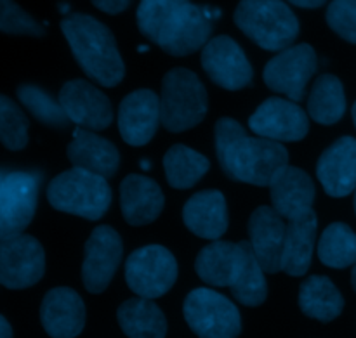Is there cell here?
Masks as SVG:
<instances>
[{
    "label": "cell",
    "mask_w": 356,
    "mask_h": 338,
    "mask_svg": "<svg viewBox=\"0 0 356 338\" xmlns=\"http://www.w3.org/2000/svg\"><path fill=\"white\" fill-rule=\"evenodd\" d=\"M94 7L106 14H120L129 7L127 0H96L92 2Z\"/></svg>",
    "instance_id": "36"
},
{
    "label": "cell",
    "mask_w": 356,
    "mask_h": 338,
    "mask_svg": "<svg viewBox=\"0 0 356 338\" xmlns=\"http://www.w3.org/2000/svg\"><path fill=\"white\" fill-rule=\"evenodd\" d=\"M40 321L49 337H79L86 326V305L82 297L73 288H52L42 301Z\"/></svg>",
    "instance_id": "17"
},
{
    "label": "cell",
    "mask_w": 356,
    "mask_h": 338,
    "mask_svg": "<svg viewBox=\"0 0 356 338\" xmlns=\"http://www.w3.org/2000/svg\"><path fill=\"white\" fill-rule=\"evenodd\" d=\"M327 24L341 38L356 44V0H334L325 14Z\"/></svg>",
    "instance_id": "35"
},
{
    "label": "cell",
    "mask_w": 356,
    "mask_h": 338,
    "mask_svg": "<svg viewBox=\"0 0 356 338\" xmlns=\"http://www.w3.org/2000/svg\"><path fill=\"white\" fill-rule=\"evenodd\" d=\"M58 7H59V9H61V10H59V12L66 14V16H70V14H72V12H70V9H72V6H70V3H66V2H59V3H58Z\"/></svg>",
    "instance_id": "39"
},
{
    "label": "cell",
    "mask_w": 356,
    "mask_h": 338,
    "mask_svg": "<svg viewBox=\"0 0 356 338\" xmlns=\"http://www.w3.org/2000/svg\"><path fill=\"white\" fill-rule=\"evenodd\" d=\"M163 193L159 184L146 176L131 174L120 184V208L131 226L152 224L163 210Z\"/></svg>",
    "instance_id": "22"
},
{
    "label": "cell",
    "mask_w": 356,
    "mask_h": 338,
    "mask_svg": "<svg viewBox=\"0 0 356 338\" xmlns=\"http://www.w3.org/2000/svg\"><path fill=\"white\" fill-rule=\"evenodd\" d=\"M183 312L198 338H236L242 333V318L236 305L212 288L190 291Z\"/></svg>",
    "instance_id": "7"
},
{
    "label": "cell",
    "mask_w": 356,
    "mask_h": 338,
    "mask_svg": "<svg viewBox=\"0 0 356 338\" xmlns=\"http://www.w3.org/2000/svg\"><path fill=\"white\" fill-rule=\"evenodd\" d=\"M243 245L232 242H212L204 246L195 260V271L211 287L232 288L243 266Z\"/></svg>",
    "instance_id": "23"
},
{
    "label": "cell",
    "mask_w": 356,
    "mask_h": 338,
    "mask_svg": "<svg viewBox=\"0 0 356 338\" xmlns=\"http://www.w3.org/2000/svg\"><path fill=\"white\" fill-rule=\"evenodd\" d=\"M216 155L221 170L232 180L271 186L289 167V151L280 142L254 137L233 118H219L214 127Z\"/></svg>",
    "instance_id": "1"
},
{
    "label": "cell",
    "mask_w": 356,
    "mask_h": 338,
    "mask_svg": "<svg viewBox=\"0 0 356 338\" xmlns=\"http://www.w3.org/2000/svg\"><path fill=\"white\" fill-rule=\"evenodd\" d=\"M351 285H353V288L356 291V266L353 267V273H351Z\"/></svg>",
    "instance_id": "41"
},
{
    "label": "cell",
    "mask_w": 356,
    "mask_h": 338,
    "mask_svg": "<svg viewBox=\"0 0 356 338\" xmlns=\"http://www.w3.org/2000/svg\"><path fill=\"white\" fill-rule=\"evenodd\" d=\"M308 113L320 125H334L346 113L343 82L334 75H320L308 97Z\"/></svg>",
    "instance_id": "28"
},
{
    "label": "cell",
    "mask_w": 356,
    "mask_h": 338,
    "mask_svg": "<svg viewBox=\"0 0 356 338\" xmlns=\"http://www.w3.org/2000/svg\"><path fill=\"white\" fill-rule=\"evenodd\" d=\"M162 124L160 97L149 89L127 94L118 108V130L129 146L148 144Z\"/></svg>",
    "instance_id": "16"
},
{
    "label": "cell",
    "mask_w": 356,
    "mask_h": 338,
    "mask_svg": "<svg viewBox=\"0 0 356 338\" xmlns=\"http://www.w3.org/2000/svg\"><path fill=\"white\" fill-rule=\"evenodd\" d=\"M61 30L80 68L103 87H117L125 76V62L113 33L96 17L72 12L61 21Z\"/></svg>",
    "instance_id": "3"
},
{
    "label": "cell",
    "mask_w": 356,
    "mask_h": 338,
    "mask_svg": "<svg viewBox=\"0 0 356 338\" xmlns=\"http://www.w3.org/2000/svg\"><path fill=\"white\" fill-rule=\"evenodd\" d=\"M17 99L21 101L24 108L37 118L40 124L47 125V127L63 128L70 124V118L66 117L65 110L56 101L54 97L49 96L45 90L40 87L30 85V83H23L17 87Z\"/></svg>",
    "instance_id": "32"
},
{
    "label": "cell",
    "mask_w": 356,
    "mask_h": 338,
    "mask_svg": "<svg viewBox=\"0 0 356 338\" xmlns=\"http://www.w3.org/2000/svg\"><path fill=\"white\" fill-rule=\"evenodd\" d=\"M316 65L318 58L312 45H292L268 61L263 71L264 83L273 92L285 94L292 103H301L305 99L306 85L315 75Z\"/></svg>",
    "instance_id": "10"
},
{
    "label": "cell",
    "mask_w": 356,
    "mask_h": 338,
    "mask_svg": "<svg viewBox=\"0 0 356 338\" xmlns=\"http://www.w3.org/2000/svg\"><path fill=\"white\" fill-rule=\"evenodd\" d=\"M177 280V260L165 246L146 245L134 250L125 262V281L138 297H163Z\"/></svg>",
    "instance_id": "9"
},
{
    "label": "cell",
    "mask_w": 356,
    "mask_h": 338,
    "mask_svg": "<svg viewBox=\"0 0 356 338\" xmlns=\"http://www.w3.org/2000/svg\"><path fill=\"white\" fill-rule=\"evenodd\" d=\"M66 155L73 169L87 170L104 179L113 177L120 165V153L113 142L80 127L73 132V141L68 144Z\"/></svg>",
    "instance_id": "20"
},
{
    "label": "cell",
    "mask_w": 356,
    "mask_h": 338,
    "mask_svg": "<svg viewBox=\"0 0 356 338\" xmlns=\"http://www.w3.org/2000/svg\"><path fill=\"white\" fill-rule=\"evenodd\" d=\"M141 169L143 170H149V169H152V165H149L148 160H141Z\"/></svg>",
    "instance_id": "40"
},
{
    "label": "cell",
    "mask_w": 356,
    "mask_h": 338,
    "mask_svg": "<svg viewBox=\"0 0 356 338\" xmlns=\"http://www.w3.org/2000/svg\"><path fill=\"white\" fill-rule=\"evenodd\" d=\"M299 307L308 318L330 323L343 312L344 298L330 278L309 276L299 290Z\"/></svg>",
    "instance_id": "27"
},
{
    "label": "cell",
    "mask_w": 356,
    "mask_h": 338,
    "mask_svg": "<svg viewBox=\"0 0 356 338\" xmlns=\"http://www.w3.org/2000/svg\"><path fill=\"white\" fill-rule=\"evenodd\" d=\"M355 212H356V191H355Z\"/></svg>",
    "instance_id": "44"
},
{
    "label": "cell",
    "mask_w": 356,
    "mask_h": 338,
    "mask_svg": "<svg viewBox=\"0 0 356 338\" xmlns=\"http://www.w3.org/2000/svg\"><path fill=\"white\" fill-rule=\"evenodd\" d=\"M47 200L56 210L97 221L108 212L113 194L104 177L82 169H70L51 180Z\"/></svg>",
    "instance_id": "5"
},
{
    "label": "cell",
    "mask_w": 356,
    "mask_h": 338,
    "mask_svg": "<svg viewBox=\"0 0 356 338\" xmlns=\"http://www.w3.org/2000/svg\"><path fill=\"white\" fill-rule=\"evenodd\" d=\"M58 101L70 121L80 128L99 132L110 127L113 121V110L108 96L87 80L76 78L66 82L59 90Z\"/></svg>",
    "instance_id": "15"
},
{
    "label": "cell",
    "mask_w": 356,
    "mask_h": 338,
    "mask_svg": "<svg viewBox=\"0 0 356 338\" xmlns=\"http://www.w3.org/2000/svg\"><path fill=\"white\" fill-rule=\"evenodd\" d=\"M209 97L202 80L191 69L174 68L165 73L160 92L162 125L169 132H184L202 124Z\"/></svg>",
    "instance_id": "6"
},
{
    "label": "cell",
    "mask_w": 356,
    "mask_h": 338,
    "mask_svg": "<svg viewBox=\"0 0 356 338\" xmlns=\"http://www.w3.org/2000/svg\"><path fill=\"white\" fill-rule=\"evenodd\" d=\"M45 253L33 236L21 235L0 243V283L9 290H24L44 278Z\"/></svg>",
    "instance_id": "12"
},
{
    "label": "cell",
    "mask_w": 356,
    "mask_h": 338,
    "mask_svg": "<svg viewBox=\"0 0 356 338\" xmlns=\"http://www.w3.org/2000/svg\"><path fill=\"white\" fill-rule=\"evenodd\" d=\"M243 252V266L240 271L238 278H236L235 285L232 290L233 297L240 302V304L247 305V307H257V305L264 304L268 297V283L264 278V269L261 267L259 260L254 255V250L250 246V242H242Z\"/></svg>",
    "instance_id": "31"
},
{
    "label": "cell",
    "mask_w": 356,
    "mask_h": 338,
    "mask_svg": "<svg viewBox=\"0 0 356 338\" xmlns=\"http://www.w3.org/2000/svg\"><path fill=\"white\" fill-rule=\"evenodd\" d=\"M323 0H294L292 6L302 7V9H318V7L323 6Z\"/></svg>",
    "instance_id": "37"
},
{
    "label": "cell",
    "mask_w": 356,
    "mask_h": 338,
    "mask_svg": "<svg viewBox=\"0 0 356 338\" xmlns=\"http://www.w3.org/2000/svg\"><path fill=\"white\" fill-rule=\"evenodd\" d=\"M184 226L195 236L219 242L228 231V208L226 198L218 189H205L195 193L183 208Z\"/></svg>",
    "instance_id": "21"
},
{
    "label": "cell",
    "mask_w": 356,
    "mask_h": 338,
    "mask_svg": "<svg viewBox=\"0 0 356 338\" xmlns=\"http://www.w3.org/2000/svg\"><path fill=\"white\" fill-rule=\"evenodd\" d=\"M318 257L332 269L356 266V233L344 222L330 224L320 236Z\"/></svg>",
    "instance_id": "30"
},
{
    "label": "cell",
    "mask_w": 356,
    "mask_h": 338,
    "mask_svg": "<svg viewBox=\"0 0 356 338\" xmlns=\"http://www.w3.org/2000/svg\"><path fill=\"white\" fill-rule=\"evenodd\" d=\"M316 228H318V219L315 210H309L289 221L284 255H282V271L285 274L301 278L308 273L312 266L313 248H315Z\"/></svg>",
    "instance_id": "25"
},
{
    "label": "cell",
    "mask_w": 356,
    "mask_h": 338,
    "mask_svg": "<svg viewBox=\"0 0 356 338\" xmlns=\"http://www.w3.org/2000/svg\"><path fill=\"white\" fill-rule=\"evenodd\" d=\"M271 203L275 212L282 219L299 217L306 212L313 210L315 201V184L305 170L291 167L282 170L277 179L270 186Z\"/></svg>",
    "instance_id": "24"
},
{
    "label": "cell",
    "mask_w": 356,
    "mask_h": 338,
    "mask_svg": "<svg viewBox=\"0 0 356 338\" xmlns=\"http://www.w3.org/2000/svg\"><path fill=\"white\" fill-rule=\"evenodd\" d=\"M0 139L10 151H19L28 144V118L6 96H0Z\"/></svg>",
    "instance_id": "33"
},
{
    "label": "cell",
    "mask_w": 356,
    "mask_h": 338,
    "mask_svg": "<svg viewBox=\"0 0 356 338\" xmlns=\"http://www.w3.org/2000/svg\"><path fill=\"white\" fill-rule=\"evenodd\" d=\"M200 61L209 78L222 89L240 90L252 83V65L242 47L228 35L211 38L202 49Z\"/></svg>",
    "instance_id": "13"
},
{
    "label": "cell",
    "mask_w": 356,
    "mask_h": 338,
    "mask_svg": "<svg viewBox=\"0 0 356 338\" xmlns=\"http://www.w3.org/2000/svg\"><path fill=\"white\" fill-rule=\"evenodd\" d=\"M138 51H141V52H146V51H148V45H139V47H138Z\"/></svg>",
    "instance_id": "43"
},
{
    "label": "cell",
    "mask_w": 356,
    "mask_h": 338,
    "mask_svg": "<svg viewBox=\"0 0 356 338\" xmlns=\"http://www.w3.org/2000/svg\"><path fill=\"white\" fill-rule=\"evenodd\" d=\"M118 325L129 338H165L167 319L148 298H129L117 311Z\"/></svg>",
    "instance_id": "26"
},
{
    "label": "cell",
    "mask_w": 356,
    "mask_h": 338,
    "mask_svg": "<svg viewBox=\"0 0 356 338\" xmlns=\"http://www.w3.org/2000/svg\"><path fill=\"white\" fill-rule=\"evenodd\" d=\"M136 19L139 31L174 58L204 49L212 33V21L204 7L186 0H145Z\"/></svg>",
    "instance_id": "2"
},
{
    "label": "cell",
    "mask_w": 356,
    "mask_h": 338,
    "mask_svg": "<svg viewBox=\"0 0 356 338\" xmlns=\"http://www.w3.org/2000/svg\"><path fill=\"white\" fill-rule=\"evenodd\" d=\"M316 177L332 198H344L356 191V139L344 135L330 144L320 155Z\"/></svg>",
    "instance_id": "18"
},
{
    "label": "cell",
    "mask_w": 356,
    "mask_h": 338,
    "mask_svg": "<svg viewBox=\"0 0 356 338\" xmlns=\"http://www.w3.org/2000/svg\"><path fill=\"white\" fill-rule=\"evenodd\" d=\"M285 233H287V226L273 207H259L250 215V246L264 273L275 274L282 271Z\"/></svg>",
    "instance_id": "19"
},
{
    "label": "cell",
    "mask_w": 356,
    "mask_h": 338,
    "mask_svg": "<svg viewBox=\"0 0 356 338\" xmlns=\"http://www.w3.org/2000/svg\"><path fill=\"white\" fill-rule=\"evenodd\" d=\"M0 338H14L13 328H10L9 321L6 318H0Z\"/></svg>",
    "instance_id": "38"
},
{
    "label": "cell",
    "mask_w": 356,
    "mask_h": 338,
    "mask_svg": "<svg viewBox=\"0 0 356 338\" xmlns=\"http://www.w3.org/2000/svg\"><path fill=\"white\" fill-rule=\"evenodd\" d=\"M211 169V162L202 153L184 144H174L163 156L167 183L174 189H190Z\"/></svg>",
    "instance_id": "29"
},
{
    "label": "cell",
    "mask_w": 356,
    "mask_h": 338,
    "mask_svg": "<svg viewBox=\"0 0 356 338\" xmlns=\"http://www.w3.org/2000/svg\"><path fill=\"white\" fill-rule=\"evenodd\" d=\"M124 255L122 238L110 226H97L83 250L82 281L89 294H103L113 280Z\"/></svg>",
    "instance_id": "11"
},
{
    "label": "cell",
    "mask_w": 356,
    "mask_h": 338,
    "mask_svg": "<svg viewBox=\"0 0 356 338\" xmlns=\"http://www.w3.org/2000/svg\"><path fill=\"white\" fill-rule=\"evenodd\" d=\"M38 172H6L0 177V242L17 238L30 226L37 210Z\"/></svg>",
    "instance_id": "8"
},
{
    "label": "cell",
    "mask_w": 356,
    "mask_h": 338,
    "mask_svg": "<svg viewBox=\"0 0 356 338\" xmlns=\"http://www.w3.org/2000/svg\"><path fill=\"white\" fill-rule=\"evenodd\" d=\"M249 127L259 137L273 142H296L306 137L309 118L301 106L282 97H270L250 115Z\"/></svg>",
    "instance_id": "14"
},
{
    "label": "cell",
    "mask_w": 356,
    "mask_h": 338,
    "mask_svg": "<svg viewBox=\"0 0 356 338\" xmlns=\"http://www.w3.org/2000/svg\"><path fill=\"white\" fill-rule=\"evenodd\" d=\"M351 117H353V121H355V127H356V101H355L353 108H351Z\"/></svg>",
    "instance_id": "42"
},
{
    "label": "cell",
    "mask_w": 356,
    "mask_h": 338,
    "mask_svg": "<svg viewBox=\"0 0 356 338\" xmlns=\"http://www.w3.org/2000/svg\"><path fill=\"white\" fill-rule=\"evenodd\" d=\"M236 26L264 51L282 52L299 35L298 16L280 0H243L233 14Z\"/></svg>",
    "instance_id": "4"
},
{
    "label": "cell",
    "mask_w": 356,
    "mask_h": 338,
    "mask_svg": "<svg viewBox=\"0 0 356 338\" xmlns=\"http://www.w3.org/2000/svg\"><path fill=\"white\" fill-rule=\"evenodd\" d=\"M0 30L9 35H28V37H45V28L33 19L26 10L16 2H0Z\"/></svg>",
    "instance_id": "34"
}]
</instances>
